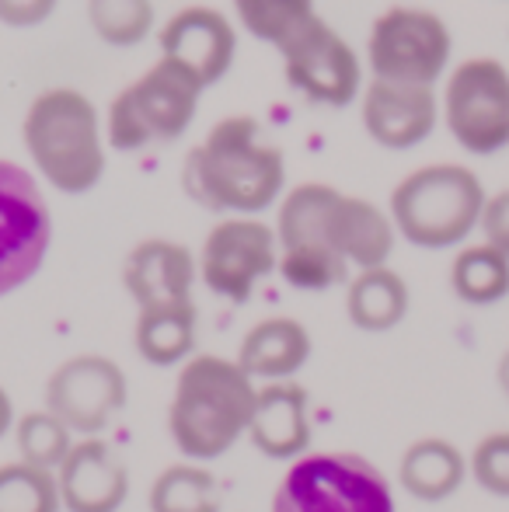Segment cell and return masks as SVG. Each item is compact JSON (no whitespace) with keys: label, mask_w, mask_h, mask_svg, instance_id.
<instances>
[{"label":"cell","mask_w":509,"mask_h":512,"mask_svg":"<svg viewBox=\"0 0 509 512\" xmlns=\"http://www.w3.org/2000/svg\"><path fill=\"white\" fill-rule=\"evenodd\" d=\"M286 185V157L262 136L252 115H227L185 154L182 189L213 213L255 216L276 206Z\"/></svg>","instance_id":"cell-1"},{"label":"cell","mask_w":509,"mask_h":512,"mask_svg":"<svg viewBox=\"0 0 509 512\" xmlns=\"http://www.w3.org/2000/svg\"><path fill=\"white\" fill-rule=\"evenodd\" d=\"M258 387L238 359L192 356L175 380L168 408V432L178 453L196 460H217L238 443L252 422Z\"/></svg>","instance_id":"cell-2"},{"label":"cell","mask_w":509,"mask_h":512,"mask_svg":"<svg viewBox=\"0 0 509 512\" xmlns=\"http://www.w3.org/2000/svg\"><path fill=\"white\" fill-rule=\"evenodd\" d=\"M279 248H328L356 269L387 265L398 241L391 213L370 199L346 196L325 182H304L279 199Z\"/></svg>","instance_id":"cell-3"},{"label":"cell","mask_w":509,"mask_h":512,"mask_svg":"<svg viewBox=\"0 0 509 512\" xmlns=\"http://www.w3.org/2000/svg\"><path fill=\"white\" fill-rule=\"evenodd\" d=\"M21 140L35 171L63 196H84L105 175V136L98 108L77 88L35 95L21 122Z\"/></svg>","instance_id":"cell-4"},{"label":"cell","mask_w":509,"mask_h":512,"mask_svg":"<svg viewBox=\"0 0 509 512\" xmlns=\"http://www.w3.org/2000/svg\"><path fill=\"white\" fill-rule=\"evenodd\" d=\"M489 203L482 178L464 164H426L405 175L391 192V223L398 237L426 251L464 244L482 223Z\"/></svg>","instance_id":"cell-5"},{"label":"cell","mask_w":509,"mask_h":512,"mask_svg":"<svg viewBox=\"0 0 509 512\" xmlns=\"http://www.w3.org/2000/svg\"><path fill=\"white\" fill-rule=\"evenodd\" d=\"M272 512H398L381 467L349 450L304 453L272 492Z\"/></svg>","instance_id":"cell-6"},{"label":"cell","mask_w":509,"mask_h":512,"mask_svg":"<svg viewBox=\"0 0 509 512\" xmlns=\"http://www.w3.org/2000/svg\"><path fill=\"white\" fill-rule=\"evenodd\" d=\"M203 88L171 60H157L109 105V147L133 154L150 143H175L199 112Z\"/></svg>","instance_id":"cell-7"},{"label":"cell","mask_w":509,"mask_h":512,"mask_svg":"<svg viewBox=\"0 0 509 512\" xmlns=\"http://www.w3.org/2000/svg\"><path fill=\"white\" fill-rule=\"evenodd\" d=\"M454 32L429 7L394 4L381 11L367 35V67L374 81L436 88L450 74Z\"/></svg>","instance_id":"cell-8"},{"label":"cell","mask_w":509,"mask_h":512,"mask_svg":"<svg viewBox=\"0 0 509 512\" xmlns=\"http://www.w3.org/2000/svg\"><path fill=\"white\" fill-rule=\"evenodd\" d=\"M440 115L457 147L475 157L509 147V67L496 56H471L443 81Z\"/></svg>","instance_id":"cell-9"},{"label":"cell","mask_w":509,"mask_h":512,"mask_svg":"<svg viewBox=\"0 0 509 512\" xmlns=\"http://www.w3.org/2000/svg\"><path fill=\"white\" fill-rule=\"evenodd\" d=\"M53 244V213L39 182L21 164L0 157V297L42 269Z\"/></svg>","instance_id":"cell-10"},{"label":"cell","mask_w":509,"mask_h":512,"mask_svg":"<svg viewBox=\"0 0 509 512\" xmlns=\"http://www.w3.org/2000/svg\"><path fill=\"white\" fill-rule=\"evenodd\" d=\"M279 269L276 227L258 216H227L206 234L199 251V279L231 304H248L255 286Z\"/></svg>","instance_id":"cell-11"},{"label":"cell","mask_w":509,"mask_h":512,"mask_svg":"<svg viewBox=\"0 0 509 512\" xmlns=\"http://www.w3.org/2000/svg\"><path fill=\"white\" fill-rule=\"evenodd\" d=\"M283 70L293 91L311 98L314 105L346 108L363 95V63L349 39L325 18H314L304 32L293 35L283 49Z\"/></svg>","instance_id":"cell-12"},{"label":"cell","mask_w":509,"mask_h":512,"mask_svg":"<svg viewBox=\"0 0 509 512\" xmlns=\"http://www.w3.org/2000/svg\"><path fill=\"white\" fill-rule=\"evenodd\" d=\"M126 373L109 356H74L46 380V408L70 425V432L98 436L126 405Z\"/></svg>","instance_id":"cell-13"},{"label":"cell","mask_w":509,"mask_h":512,"mask_svg":"<svg viewBox=\"0 0 509 512\" xmlns=\"http://www.w3.org/2000/svg\"><path fill=\"white\" fill-rule=\"evenodd\" d=\"M157 46H161V60L182 67L206 91L224 81L227 70L234 67L238 32H234L231 18L220 14L217 7L192 4L164 21V28L157 32Z\"/></svg>","instance_id":"cell-14"},{"label":"cell","mask_w":509,"mask_h":512,"mask_svg":"<svg viewBox=\"0 0 509 512\" xmlns=\"http://www.w3.org/2000/svg\"><path fill=\"white\" fill-rule=\"evenodd\" d=\"M363 129L384 150H412L433 136L440 122V95L419 84L370 81L360 98Z\"/></svg>","instance_id":"cell-15"},{"label":"cell","mask_w":509,"mask_h":512,"mask_svg":"<svg viewBox=\"0 0 509 512\" xmlns=\"http://www.w3.org/2000/svg\"><path fill=\"white\" fill-rule=\"evenodd\" d=\"M199 276V258L185 244L168 237H147L123 262V286L140 310L196 304L192 286Z\"/></svg>","instance_id":"cell-16"},{"label":"cell","mask_w":509,"mask_h":512,"mask_svg":"<svg viewBox=\"0 0 509 512\" xmlns=\"http://www.w3.org/2000/svg\"><path fill=\"white\" fill-rule=\"evenodd\" d=\"M67 512H119L129 495V471L105 439H81L56 471Z\"/></svg>","instance_id":"cell-17"},{"label":"cell","mask_w":509,"mask_h":512,"mask_svg":"<svg viewBox=\"0 0 509 512\" xmlns=\"http://www.w3.org/2000/svg\"><path fill=\"white\" fill-rule=\"evenodd\" d=\"M248 439L269 460H300L311 450V415L307 391L290 380H272L258 387Z\"/></svg>","instance_id":"cell-18"},{"label":"cell","mask_w":509,"mask_h":512,"mask_svg":"<svg viewBox=\"0 0 509 512\" xmlns=\"http://www.w3.org/2000/svg\"><path fill=\"white\" fill-rule=\"evenodd\" d=\"M311 359V331L297 317H265L241 338L238 366L258 380H290Z\"/></svg>","instance_id":"cell-19"},{"label":"cell","mask_w":509,"mask_h":512,"mask_svg":"<svg viewBox=\"0 0 509 512\" xmlns=\"http://www.w3.org/2000/svg\"><path fill=\"white\" fill-rule=\"evenodd\" d=\"M468 457L457 450L450 439L426 436L415 439L398 464V481L412 499L419 502H443L464 485L468 478Z\"/></svg>","instance_id":"cell-20"},{"label":"cell","mask_w":509,"mask_h":512,"mask_svg":"<svg viewBox=\"0 0 509 512\" xmlns=\"http://www.w3.org/2000/svg\"><path fill=\"white\" fill-rule=\"evenodd\" d=\"M408 283L391 269V265H377V269H360L346 286V314L360 331H391L405 321L408 314Z\"/></svg>","instance_id":"cell-21"},{"label":"cell","mask_w":509,"mask_h":512,"mask_svg":"<svg viewBox=\"0 0 509 512\" xmlns=\"http://www.w3.org/2000/svg\"><path fill=\"white\" fill-rule=\"evenodd\" d=\"M133 345L143 363L150 366H178L189 363L196 345V304L140 310L133 328Z\"/></svg>","instance_id":"cell-22"},{"label":"cell","mask_w":509,"mask_h":512,"mask_svg":"<svg viewBox=\"0 0 509 512\" xmlns=\"http://www.w3.org/2000/svg\"><path fill=\"white\" fill-rule=\"evenodd\" d=\"M450 290L468 307H492L509 297V255L492 244H468L450 262Z\"/></svg>","instance_id":"cell-23"},{"label":"cell","mask_w":509,"mask_h":512,"mask_svg":"<svg viewBox=\"0 0 509 512\" xmlns=\"http://www.w3.org/2000/svg\"><path fill=\"white\" fill-rule=\"evenodd\" d=\"M150 512H220L217 478L199 464H171L150 485Z\"/></svg>","instance_id":"cell-24"},{"label":"cell","mask_w":509,"mask_h":512,"mask_svg":"<svg viewBox=\"0 0 509 512\" xmlns=\"http://www.w3.org/2000/svg\"><path fill=\"white\" fill-rule=\"evenodd\" d=\"M241 28L272 49H283L293 35L304 32L307 21L318 18L314 0H234Z\"/></svg>","instance_id":"cell-25"},{"label":"cell","mask_w":509,"mask_h":512,"mask_svg":"<svg viewBox=\"0 0 509 512\" xmlns=\"http://www.w3.org/2000/svg\"><path fill=\"white\" fill-rule=\"evenodd\" d=\"M88 21L112 49L140 46L154 32V0H88Z\"/></svg>","instance_id":"cell-26"},{"label":"cell","mask_w":509,"mask_h":512,"mask_svg":"<svg viewBox=\"0 0 509 512\" xmlns=\"http://www.w3.org/2000/svg\"><path fill=\"white\" fill-rule=\"evenodd\" d=\"M60 485L56 471L25 464H0V512H60Z\"/></svg>","instance_id":"cell-27"},{"label":"cell","mask_w":509,"mask_h":512,"mask_svg":"<svg viewBox=\"0 0 509 512\" xmlns=\"http://www.w3.org/2000/svg\"><path fill=\"white\" fill-rule=\"evenodd\" d=\"M349 269L353 265L342 255L328 248H314V244H300V248H279V276L304 293H325L332 286L349 283Z\"/></svg>","instance_id":"cell-28"},{"label":"cell","mask_w":509,"mask_h":512,"mask_svg":"<svg viewBox=\"0 0 509 512\" xmlns=\"http://www.w3.org/2000/svg\"><path fill=\"white\" fill-rule=\"evenodd\" d=\"M14 436H18V450L25 464L46 467V471H60V464L67 460V453L74 450V432L63 418H56L49 408L28 411L18 425H14Z\"/></svg>","instance_id":"cell-29"},{"label":"cell","mask_w":509,"mask_h":512,"mask_svg":"<svg viewBox=\"0 0 509 512\" xmlns=\"http://www.w3.org/2000/svg\"><path fill=\"white\" fill-rule=\"evenodd\" d=\"M468 471L478 481V488L509 499V432H489L485 439H478V446L471 450Z\"/></svg>","instance_id":"cell-30"},{"label":"cell","mask_w":509,"mask_h":512,"mask_svg":"<svg viewBox=\"0 0 509 512\" xmlns=\"http://www.w3.org/2000/svg\"><path fill=\"white\" fill-rule=\"evenodd\" d=\"M478 230H482L485 244H492V248H499L503 255H509V189L489 196V203L482 209Z\"/></svg>","instance_id":"cell-31"},{"label":"cell","mask_w":509,"mask_h":512,"mask_svg":"<svg viewBox=\"0 0 509 512\" xmlns=\"http://www.w3.org/2000/svg\"><path fill=\"white\" fill-rule=\"evenodd\" d=\"M60 0H0V25L7 28H35L53 18Z\"/></svg>","instance_id":"cell-32"},{"label":"cell","mask_w":509,"mask_h":512,"mask_svg":"<svg viewBox=\"0 0 509 512\" xmlns=\"http://www.w3.org/2000/svg\"><path fill=\"white\" fill-rule=\"evenodd\" d=\"M14 425V405H11V394L0 387V439H4V432Z\"/></svg>","instance_id":"cell-33"},{"label":"cell","mask_w":509,"mask_h":512,"mask_svg":"<svg viewBox=\"0 0 509 512\" xmlns=\"http://www.w3.org/2000/svg\"><path fill=\"white\" fill-rule=\"evenodd\" d=\"M499 387H503V394L509 398V349L503 352V359H499Z\"/></svg>","instance_id":"cell-34"}]
</instances>
